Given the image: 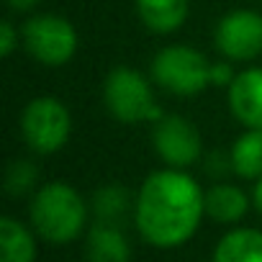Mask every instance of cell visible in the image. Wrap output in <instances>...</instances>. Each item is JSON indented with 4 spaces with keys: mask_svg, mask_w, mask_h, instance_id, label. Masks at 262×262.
I'll return each mask as SVG.
<instances>
[{
    "mask_svg": "<svg viewBox=\"0 0 262 262\" xmlns=\"http://www.w3.org/2000/svg\"><path fill=\"white\" fill-rule=\"evenodd\" d=\"M206 216V193L185 170L167 167L152 172L134 203V224L142 239L160 249L185 244Z\"/></svg>",
    "mask_w": 262,
    "mask_h": 262,
    "instance_id": "1",
    "label": "cell"
},
{
    "mask_svg": "<svg viewBox=\"0 0 262 262\" xmlns=\"http://www.w3.org/2000/svg\"><path fill=\"white\" fill-rule=\"evenodd\" d=\"M29 216L34 231L44 242L70 244L82 234L88 224V203L70 183L52 180L36 188L29 206Z\"/></svg>",
    "mask_w": 262,
    "mask_h": 262,
    "instance_id": "2",
    "label": "cell"
},
{
    "mask_svg": "<svg viewBox=\"0 0 262 262\" xmlns=\"http://www.w3.org/2000/svg\"><path fill=\"white\" fill-rule=\"evenodd\" d=\"M103 103L108 113L121 123L160 121L165 111L155 100L149 80L134 67H116L103 82Z\"/></svg>",
    "mask_w": 262,
    "mask_h": 262,
    "instance_id": "3",
    "label": "cell"
},
{
    "mask_svg": "<svg viewBox=\"0 0 262 262\" xmlns=\"http://www.w3.org/2000/svg\"><path fill=\"white\" fill-rule=\"evenodd\" d=\"M152 80L172 95H198L211 85V62L193 47L170 44L155 54Z\"/></svg>",
    "mask_w": 262,
    "mask_h": 262,
    "instance_id": "4",
    "label": "cell"
},
{
    "mask_svg": "<svg viewBox=\"0 0 262 262\" xmlns=\"http://www.w3.org/2000/svg\"><path fill=\"white\" fill-rule=\"evenodd\" d=\"M72 131V118L67 105L54 95H39L26 103L21 113V137L26 147L36 155L59 152Z\"/></svg>",
    "mask_w": 262,
    "mask_h": 262,
    "instance_id": "5",
    "label": "cell"
},
{
    "mask_svg": "<svg viewBox=\"0 0 262 262\" xmlns=\"http://www.w3.org/2000/svg\"><path fill=\"white\" fill-rule=\"evenodd\" d=\"M21 41L26 52L47 67L67 64L77 52V31L75 26L54 13H36L21 29Z\"/></svg>",
    "mask_w": 262,
    "mask_h": 262,
    "instance_id": "6",
    "label": "cell"
},
{
    "mask_svg": "<svg viewBox=\"0 0 262 262\" xmlns=\"http://www.w3.org/2000/svg\"><path fill=\"white\" fill-rule=\"evenodd\" d=\"M152 144L167 167L188 170L195 162H201V157H203L201 131L185 116H178V113H170V116H162L160 121H155Z\"/></svg>",
    "mask_w": 262,
    "mask_h": 262,
    "instance_id": "7",
    "label": "cell"
},
{
    "mask_svg": "<svg viewBox=\"0 0 262 262\" xmlns=\"http://www.w3.org/2000/svg\"><path fill=\"white\" fill-rule=\"evenodd\" d=\"M216 49L229 62H249L262 54V13L239 8L226 13L213 31Z\"/></svg>",
    "mask_w": 262,
    "mask_h": 262,
    "instance_id": "8",
    "label": "cell"
},
{
    "mask_svg": "<svg viewBox=\"0 0 262 262\" xmlns=\"http://www.w3.org/2000/svg\"><path fill=\"white\" fill-rule=\"evenodd\" d=\"M229 108L244 128H262V67L236 72L229 85Z\"/></svg>",
    "mask_w": 262,
    "mask_h": 262,
    "instance_id": "9",
    "label": "cell"
},
{
    "mask_svg": "<svg viewBox=\"0 0 262 262\" xmlns=\"http://www.w3.org/2000/svg\"><path fill=\"white\" fill-rule=\"evenodd\" d=\"M88 259L90 262H131V244L121 226L95 221L88 231Z\"/></svg>",
    "mask_w": 262,
    "mask_h": 262,
    "instance_id": "10",
    "label": "cell"
},
{
    "mask_svg": "<svg viewBox=\"0 0 262 262\" xmlns=\"http://www.w3.org/2000/svg\"><path fill=\"white\" fill-rule=\"evenodd\" d=\"M190 11V0H137V13L142 24L155 34L178 31Z\"/></svg>",
    "mask_w": 262,
    "mask_h": 262,
    "instance_id": "11",
    "label": "cell"
},
{
    "mask_svg": "<svg viewBox=\"0 0 262 262\" xmlns=\"http://www.w3.org/2000/svg\"><path fill=\"white\" fill-rule=\"evenodd\" d=\"M249 208V198L239 185L216 183L206 190V216L219 224H236L244 219Z\"/></svg>",
    "mask_w": 262,
    "mask_h": 262,
    "instance_id": "12",
    "label": "cell"
},
{
    "mask_svg": "<svg viewBox=\"0 0 262 262\" xmlns=\"http://www.w3.org/2000/svg\"><path fill=\"white\" fill-rule=\"evenodd\" d=\"M211 262H262V231L231 229L219 239Z\"/></svg>",
    "mask_w": 262,
    "mask_h": 262,
    "instance_id": "13",
    "label": "cell"
},
{
    "mask_svg": "<svg viewBox=\"0 0 262 262\" xmlns=\"http://www.w3.org/2000/svg\"><path fill=\"white\" fill-rule=\"evenodd\" d=\"M36 259V239L34 234L16 219H0V262H34Z\"/></svg>",
    "mask_w": 262,
    "mask_h": 262,
    "instance_id": "14",
    "label": "cell"
},
{
    "mask_svg": "<svg viewBox=\"0 0 262 262\" xmlns=\"http://www.w3.org/2000/svg\"><path fill=\"white\" fill-rule=\"evenodd\" d=\"M231 170L244 180L262 178V128H247L231 144Z\"/></svg>",
    "mask_w": 262,
    "mask_h": 262,
    "instance_id": "15",
    "label": "cell"
},
{
    "mask_svg": "<svg viewBox=\"0 0 262 262\" xmlns=\"http://www.w3.org/2000/svg\"><path fill=\"white\" fill-rule=\"evenodd\" d=\"M134 203L137 198H131L128 190L123 185H103L93 193V201H90V208H93V216L95 221H103V224H116L121 226V221L134 213Z\"/></svg>",
    "mask_w": 262,
    "mask_h": 262,
    "instance_id": "16",
    "label": "cell"
},
{
    "mask_svg": "<svg viewBox=\"0 0 262 262\" xmlns=\"http://www.w3.org/2000/svg\"><path fill=\"white\" fill-rule=\"evenodd\" d=\"M36 180H39V167L31 162V160H13L6 170V190L11 195H26L29 190L36 188Z\"/></svg>",
    "mask_w": 262,
    "mask_h": 262,
    "instance_id": "17",
    "label": "cell"
},
{
    "mask_svg": "<svg viewBox=\"0 0 262 262\" xmlns=\"http://www.w3.org/2000/svg\"><path fill=\"white\" fill-rule=\"evenodd\" d=\"M21 44V31L13 26V21H0V57H11Z\"/></svg>",
    "mask_w": 262,
    "mask_h": 262,
    "instance_id": "18",
    "label": "cell"
},
{
    "mask_svg": "<svg viewBox=\"0 0 262 262\" xmlns=\"http://www.w3.org/2000/svg\"><path fill=\"white\" fill-rule=\"evenodd\" d=\"M203 167H206L208 175L221 178V175H226L231 170V157L224 155V152H211V155H206V165Z\"/></svg>",
    "mask_w": 262,
    "mask_h": 262,
    "instance_id": "19",
    "label": "cell"
},
{
    "mask_svg": "<svg viewBox=\"0 0 262 262\" xmlns=\"http://www.w3.org/2000/svg\"><path fill=\"white\" fill-rule=\"evenodd\" d=\"M234 77H236V75H234L231 67L226 64V59H224V62H211V85L229 88Z\"/></svg>",
    "mask_w": 262,
    "mask_h": 262,
    "instance_id": "20",
    "label": "cell"
},
{
    "mask_svg": "<svg viewBox=\"0 0 262 262\" xmlns=\"http://www.w3.org/2000/svg\"><path fill=\"white\" fill-rule=\"evenodd\" d=\"M6 3L11 6V11H18V13H24V11H34L41 0H6Z\"/></svg>",
    "mask_w": 262,
    "mask_h": 262,
    "instance_id": "21",
    "label": "cell"
},
{
    "mask_svg": "<svg viewBox=\"0 0 262 262\" xmlns=\"http://www.w3.org/2000/svg\"><path fill=\"white\" fill-rule=\"evenodd\" d=\"M252 203H254V208L262 213V178L259 180H254V190H252Z\"/></svg>",
    "mask_w": 262,
    "mask_h": 262,
    "instance_id": "22",
    "label": "cell"
}]
</instances>
